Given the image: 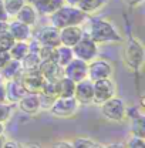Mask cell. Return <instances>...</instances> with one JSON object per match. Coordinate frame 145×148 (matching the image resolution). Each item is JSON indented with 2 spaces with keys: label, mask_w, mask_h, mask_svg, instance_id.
<instances>
[{
  "label": "cell",
  "mask_w": 145,
  "mask_h": 148,
  "mask_svg": "<svg viewBox=\"0 0 145 148\" xmlns=\"http://www.w3.org/2000/svg\"><path fill=\"white\" fill-rule=\"evenodd\" d=\"M87 20H88V29L84 32L97 44H118L124 41L122 34L109 20L101 17H90V16Z\"/></svg>",
  "instance_id": "obj_1"
},
{
  "label": "cell",
  "mask_w": 145,
  "mask_h": 148,
  "mask_svg": "<svg viewBox=\"0 0 145 148\" xmlns=\"http://www.w3.org/2000/svg\"><path fill=\"white\" fill-rule=\"evenodd\" d=\"M49 17H50V24L54 26L55 29L61 30L68 26H81L88 18V16L85 13H83L77 6H70V4L64 3L60 9H57Z\"/></svg>",
  "instance_id": "obj_2"
},
{
  "label": "cell",
  "mask_w": 145,
  "mask_h": 148,
  "mask_svg": "<svg viewBox=\"0 0 145 148\" xmlns=\"http://www.w3.org/2000/svg\"><path fill=\"white\" fill-rule=\"evenodd\" d=\"M122 60L125 63L128 69L134 73H140L144 67L145 61V51H144V44L141 43V40L135 38V37H129L124 46V54Z\"/></svg>",
  "instance_id": "obj_3"
},
{
  "label": "cell",
  "mask_w": 145,
  "mask_h": 148,
  "mask_svg": "<svg viewBox=\"0 0 145 148\" xmlns=\"http://www.w3.org/2000/svg\"><path fill=\"white\" fill-rule=\"evenodd\" d=\"M101 115L109 123H122L127 118V104L121 97H111L109 100L100 104Z\"/></svg>",
  "instance_id": "obj_4"
},
{
  "label": "cell",
  "mask_w": 145,
  "mask_h": 148,
  "mask_svg": "<svg viewBox=\"0 0 145 148\" xmlns=\"http://www.w3.org/2000/svg\"><path fill=\"white\" fill-rule=\"evenodd\" d=\"M80 110V104L74 97H57L50 106L49 112L57 118H71Z\"/></svg>",
  "instance_id": "obj_5"
},
{
  "label": "cell",
  "mask_w": 145,
  "mask_h": 148,
  "mask_svg": "<svg viewBox=\"0 0 145 148\" xmlns=\"http://www.w3.org/2000/svg\"><path fill=\"white\" fill-rule=\"evenodd\" d=\"M72 54L75 58H80L85 63H90L98 56V44L91 38L85 32L83 33L78 43L72 47Z\"/></svg>",
  "instance_id": "obj_6"
},
{
  "label": "cell",
  "mask_w": 145,
  "mask_h": 148,
  "mask_svg": "<svg viewBox=\"0 0 145 148\" xmlns=\"http://www.w3.org/2000/svg\"><path fill=\"white\" fill-rule=\"evenodd\" d=\"M92 84H94V100H92V104L100 106L104 101L109 100L111 97L117 95V84L112 80V77L92 81Z\"/></svg>",
  "instance_id": "obj_7"
},
{
  "label": "cell",
  "mask_w": 145,
  "mask_h": 148,
  "mask_svg": "<svg viewBox=\"0 0 145 148\" xmlns=\"http://www.w3.org/2000/svg\"><path fill=\"white\" fill-rule=\"evenodd\" d=\"M114 69L112 64L104 60V58H94L92 61L88 63V73H87V78H90L91 81H97L101 78H108L112 77Z\"/></svg>",
  "instance_id": "obj_8"
},
{
  "label": "cell",
  "mask_w": 145,
  "mask_h": 148,
  "mask_svg": "<svg viewBox=\"0 0 145 148\" xmlns=\"http://www.w3.org/2000/svg\"><path fill=\"white\" fill-rule=\"evenodd\" d=\"M33 38L36 40L40 46L46 47H57L60 44V30L55 29L54 26L49 24L41 29H38L33 34Z\"/></svg>",
  "instance_id": "obj_9"
},
{
  "label": "cell",
  "mask_w": 145,
  "mask_h": 148,
  "mask_svg": "<svg viewBox=\"0 0 145 148\" xmlns=\"http://www.w3.org/2000/svg\"><path fill=\"white\" fill-rule=\"evenodd\" d=\"M63 73L66 77H68L74 83H78L84 78H87V73H88V63L80 60V58H72L71 61L63 67Z\"/></svg>",
  "instance_id": "obj_10"
},
{
  "label": "cell",
  "mask_w": 145,
  "mask_h": 148,
  "mask_svg": "<svg viewBox=\"0 0 145 148\" xmlns=\"http://www.w3.org/2000/svg\"><path fill=\"white\" fill-rule=\"evenodd\" d=\"M74 98L80 106H90L94 100V84L90 78H84L78 83H75Z\"/></svg>",
  "instance_id": "obj_11"
},
{
  "label": "cell",
  "mask_w": 145,
  "mask_h": 148,
  "mask_svg": "<svg viewBox=\"0 0 145 148\" xmlns=\"http://www.w3.org/2000/svg\"><path fill=\"white\" fill-rule=\"evenodd\" d=\"M18 80H20L23 88L26 90V92L38 94L44 84V78L40 74V71H23Z\"/></svg>",
  "instance_id": "obj_12"
},
{
  "label": "cell",
  "mask_w": 145,
  "mask_h": 148,
  "mask_svg": "<svg viewBox=\"0 0 145 148\" xmlns=\"http://www.w3.org/2000/svg\"><path fill=\"white\" fill-rule=\"evenodd\" d=\"M18 110L27 115H37L41 111V106H40V97L38 94L34 92H26L20 101L17 103Z\"/></svg>",
  "instance_id": "obj_13"
},
{
  "label": "cell",
  "mask_w": 145,
  "mask_h": 148,
  "mask_svg": "<svg viewBox=\"0 0 145 148\" xmlns=\"http://www.w3.org/2000/svg\"><path fill=\"white\" fill-rule=\"evenodd\" d=\"M84 33V29L81 26H68L60 30V44L67 46V47H74L78 40L81 38Z\"/></svg>",
  "instance_id": "obj_14"
},
{
  "label": "cell",
  "mask_w": 145,
  "mask_h": 148,
  "mask_svg": "<svg viewBox=\"0 0 145 148\" xmlns=\"http://www.w3.org/2000/svg\"><path fill=\"white\" fill-rule=\"evenodd\" d=\"M9 33L16 41H29L33 37L31 27H29L27 24L18 21V20H9Z\"/></svg>",
  "instance_id": "obj_15"
},
{
  "label": "cell",
  "mask_w": 145,
  "mask_h": 148,
  "mask_svg": "<svg viewBox=\"0 0 145 148\" xmlns=\"http://www.w3.org/2000/svg\"><path fill=\"white\" fill-rule=\"evenodd\" d=\"M38 71H40V74L43 75V78L46 81H57V80H60L64 75L63 67H60L53 60L41 61V64L38 67Z\"/></svg>",
  "instance_id": "obj_16"
},
{
  "label": "cell",
  "mask_w": 145,
  "mask_h": 148,
  "mask_svg": "<svg viewBox=\"0 0 145 148\" xmlns=\"http://www.w3.org/2000/svg\"><path fill=\"white\" fill-rule=\"evenodd\" d=\"M4 86V91H6V101L9 104H17L20 101V98L26 94V90L23 88L20 80H10V81H6Z\"/></svg>",
  "instance_id": "obj_17"
},
{
  "label": "cell",
  "mask_w": 145,
  "mask_h": 148,
  "mask_svg": "<svg viewBox=\"0 0 145 148\" xmlns=\"http://www.w3.org/2000/svg\"><path fill=\"white\" fill-rule=\"evenodd\" d=\"M27 3H30L36 9L38 14L50 16L64 4V0H27Z\"/></svg>",
  "instance_id": "obj_18"
},
{
  "label": "cell",
  "mask_w": 145,
  "mask_h": 148,
  "mask_svg": "<svg viewBox=\"0 0 145 148\" xmlns=\"http://www.w3.org/2000/svg\"><path fill=\"white\" fill-rule=\"evenodd\" d=\"M14 18L21 21V23H24V24H27L29 27H34L37 24V21H38V13L30 3H26L18 10V13L14 16Z\"/></svg>",
  "instance_id": "obj_19"
},
{
  "label": "cell",
  "mask_w": 145,
  "mask_h": 148,
  "mask_svg": "<svg viewBox=\"0 0 145 148\" xmlns=\"http://www.w3.org/2000/svg\"><path fill=\"white\" fill-rule=\"evenodd\" d=\"M21 74H23V66H21V61L13 60V58H10V60L6 63V66L0 70V75H1L3 80H6V81L20 78Z\"/></svg>",
  "instance_id": "obj_20"
},
{
  "label": "cell",
  "mask_w": 145,
  "mask_h": 148,
  "mask_svg": "<svg viewBox=\"0 0 145 148\" xmlns=\"http://www.w3.org/2000/svg\"><path fill=\"white\" fill-rule=\"evenodd\" d=\"M72 58H74V54H72L71 47H67V46H63V44H58L57 47H54L53 61L57 63L60 67H66Z\"/></svg>",
  "instance_id": "obj_21"
},
{
  "label": "cell",
  "mask_w": 145,
  "mask_h": 148,
  "mask_svg": "<svg viewBox=\"0 0 145 148\" xmlns=\"http://www.w3.org/2000/svg\"><path fill=\"white\" fill-rule=\"evenodd\" d=\"M107 3H108V0H78L77 7L87 16H91V14L100 12Z\"/></svg>",
  "instance_id": "obj_22"
},
{
  "label": "cell",
  "mask_w": 145,
  "mask_h": 148,
  "mask_svg": "<svg viewBox=\"0 0 145 148\" xmlns=\"http://www.w3.org/2000/svg\"><path fill=\"white\" fill-rule=\"evenodd\" d=\"M75 83L68 77L63 75L60 80H57V92L58 97H74Z\"/></svg>",
  "instance_id": "obj_23"
},
{
  "label": "cell",
  "mask_w": 145,
  "mask_h": 148,
  "mask_svg": "<svg viewBox=\"0 0 145 148\" xmlns=\"http://www.w3.org/2000/svg\"><path fill=\"white\" fill-rule=\"evenodd\" d=\"M131 121V135L135 137H145V117H144V111L138 112L137 115L129 118Z\"/></svg>",
  "instance_id": "obj_24"
},
{
  "label": "cell",
  "mask_w": 145,
  "mask_h": 148,
  "mask_svg": "<svg viewBox=\"0 0 145 148\" xmlns=\"http://www.w3.org/2000/svg\"><path fill=\"white\" fill-rule=\"evenodd\" d=\"M29 51H30L29 41H16L13 44V47L9 50V54H10V58L21 61L26 56L29 54Z\"/></svg>",
  "instance_id": "obj_25"
},
{
  "label": "cell",
  "mask_w": 145,
  "mask_h": 148,
  "mask_svg": "<svg viewBox=\"0 0 145 148\" xmlns=\"http://www.w3.org/2000/svg\"><path fill=\"white\" fill-rule=\"evenodd\" d=\"M41 64V60L36 51H29V54L21 60L23 71H38V67Z\"/></svg>",
  "instance_id": "obj_26"
},
{
  "label": "cell",
  "mask_w": 145,
  "mask_h": 148,
  "mask_svg": "<svg viewBox=\"0 0 145 148\" xmlns=\"http://www.w3.org/2000/svg\"><path fill=\"white\" fill-rule=\"evenodd\" d=\"M4 3V9H6V13L9 18L14 17L18 13V10L27 3V0H3Z\"/></svg>",
  "instance_id": "obj_27"
},
{
  "label": "cell",
  "mask_w": 145,
  "mask_h": 148,
  "mask_svg": "<svg viewBox=\"0 0 145 148\" xmlns=\"http://www.w3.org/2000/svg\"><path fill=\"white\" fill-rule=\"evenodd\" d=\"M16 43V40L12 37V34L7 32H1L0 33V51H9L13 44Z\"/></svg>",
  "instance_id": "obj_28"
},
{
  "label": "cell",
  "mask_w": 145,
  "mask_h": 148,
  "mask_svg": "<svg viewBox=\"0 0 145 148\" xmlns=\"http://www.w3.org/2000/svg\"><path fill=\"white\" fill-rule=\"evenodd\" d=\"M13 115V106L9 103H0V123H7Z\"/></svg>",
  "instance_id": "obj_29"
},
{
  "label": "cell",
  "mask_w": 145,
  "mask_h": 148,
  "mask_svg": "<svg viewBox=\"0 0 145 148\" xmlns=\"http://www.w3.org/2000/svg\"><path fill=\"white\" fill-rule=\"evenodd\" d=\"M95 141L88 137H75L71 140V148H91Z\"/></svg>",
  "instance_id": "obj_30"
},
{
  "label": "cell",
  "mask_w": 145,
  "mask_h": 148,
  "mask_svg": "<svg viewBox=\"0 0 145 148\" xmlns=\"http://www.w3.org/2000/svg\"><path fill=\"white\" fill-rule=\"evenodd\" d=\"M124 144H125V148H145V138L131 135L127 140V143Z\"/></svg>",
  "instance_id": "obj_31"
},
{
  "label": "cell",
  "mask_w": 145,
  "mask_h": 148,
  "mask_svg": "<svg viewBox=\"0 0 145 148\" xmlns=\"http://www.w3.org/2000/svg\"><path fill=\"white\" fill-rule=\"evenodd\" d=\"M50 148H71V141L70 140H58L51 144Z\"/></svg>",
  "instance_id": "obj_32"
},
{
  "label": "cell",
  "mask_w": 145,
  "mask_h": 148,
  "mask_svg": "<svg viewBox=\"0 0 145 148\" xmlns=\"http://www.w3.org/2000/svg\"><path fill=\"white\" fill-rule=\"evenodd\" d=\"M1 148H23V147L18 144L17 141H14V140H4Z\"/></svg>",
  "instance_id": "obj_33"
},
{
  "label": "cell",
  "mask_w": 145,
  "mask_h": 148,
  "mask_svg": "<svg viewBox=\"0 0 145 148\" xmlns=\"http://www.w3.org/2000/svg\"><path fill=\"white\" fill-rule=\"evenodd\" d=\"M10 60V54L9 51H0V70L6 66V63Z\"/></svg>",
  "instance_id": "obj_34"
},
{
  "label": "cell",
  "mask_w": 145,
  "mask_h": 148,
  "mask_svg": "<svg viewBox=\"0 0 145 148\" xmlns=\"http://www.w3.org/2000/svg\"><path fill=\"white\" fill-rule=\"evenodd\" d=\"M0 20L1 21H9L10 18L7 16V13H6V9H4V3H3V0H0Z\"/></svg>",
  "instance_id": "obj_35"
},
{
  "label": "cell",
  "mask_w": 145,
  "mask_h": 148,
  "mask_svg": "<svg viewBox=\"0 0 145 148\" xmlns=\"http://www.w3.org/2000/svg\"><path fill=\"white\" fill-rule=\"evenodd\" d=\"M104 148H125V144L124 143H120V141H114V143L105 144Z\"/></svg>",
  "instance_id": "obj_36"
},
{
  "label": "cell",
  "mask_w": 145,
  "mask_h": 148,
  "mask_svg": "<svg viewBox=\"0 0 145 148\" xmlns=\"http://www.w3.org/2000/svg\"><path fill=\"white\" fill-rule=\"evenodd\" d=\"M0 103H7L6 101V91H4V86H0Z\"/></svg>",
  "instance_id": "obj_37"
},
{
  "label": "cell",
  "mask_w": 145,
  "mask_h": 148,
  "mask_svg": "<svg viewBox=\"0 0 145 148\" xmlns=\"http://www.w3.org/2000/svg\"><path fill=\"white\" fill-rule=\"evenodd\" d=\"M9 30V21H1L0 20V33L1 32H7Z\"/></svg>",
  "instance_id": "obj_38"
},
{
  "label": "cell",
  "mask_w": 145,
  "mask_h": 148,
  "mask_svg": "<svg viewBox=\"0 0 145 148\" xmlns=\"http://www.w3.org/2000/svg\"><path fill=\"white\" fill-rule=\"evenodd\" d=\"M127 1L131 4V6H138V4H140V3H142L144 0H127Z\"/></svg>",
  "instance_id": "obj_39"
},
{
  "label": "cell",
  "mask_w": 145,
  "mask_h": 148,
  "mask_svg": "<svg viewBox=\"0 0 145 148\" xmlns=\"http://www.w3.org/2000/svg\"><path fill=\"white\" fill-rule=\"evenodd\" d=\"M64 3L66 4H70V6H77L78 0H64Z\"/></svg>",
  "instance_id": "obj_40"
},
{
  "label": "cell",
  "mask_w": 145,
  "mask_h": 148,
  "mask_svg": "<svg viewBox=\"0 0 145 148\" xmlns=\"http://www.w3.org/2000/svg\"><path fill=\"white\" fill-rule=\"evenodd\" d=\"M4 130H6V127H4V123H0V137H3Z\"/></svg>",
  "instance_id": "obj_41"
},
{
  "label": "cell",
  "mask_w": 145,
  "mask_h": 148,
  "mask_svg": "<svg viewBox=\"0 0 145 148\" xmlns=\"http://www.w3.org/2000/svg\"><path fill=\"white\" fill-rule=\"evenodd\" d=\"M91 148H104V145L100 144V143H94V144L91 145Z\"/></svg>",
  "instance_id": "obj_42"
},
{
  "label": "cell",
  "mask_w": 145,
  "mask_h": 148,
  "mask_svg": "<svg viewBox=\"0 0 145 148\" xmlns=\"http://www.w3.org/2000/svg\"><path fill=\"white\" fill-rule=\"evenodd\" d=\"M24 148H43V147H40L37 144H30V145H27V147H24Z\"/></svg>",
  "instance_id": "obj_43"
},
{
  "label": "cell",
  "mask_w": 145,
  "mask_h": 148,
  "mask_svg": "<svg viewBox=\"0 0 145 148\" xmlns=\"http://www.w3.org/2000/svg\"><path fill=\"white\" fill-rule=\"evenodd\" d=\"M3 141H4V138H3V137H0V148H1V145H3Z\"/></svg>",
  "instance_id": "obj_44"
},
{
  "label": "cell",
  "mask_w": 145,
  "mask_h": 148,
  "mask_svg": "<svg viewBox=\"0 0 145 148\" xmlns=\"http://www.w3.org/2000/svg\"><path fill=\"white\" fill-rule=\"evenodd\" d=\"M3 81H4V80H3V77H1V75H0V86H1V84H3Z\"/></svg>",
  "instance_id": "obj_45"
}]
</instances>
